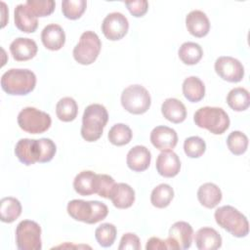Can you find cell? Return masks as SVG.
<instances>
[{
	"label": "cell",
	"instance_id": "d4e9b609",
	"mask_svg": "<svg viewBox=\"0 0 250 250\" xmlns=\"http://www.w3.org/2000/svg\"><path fill=\"white\" fill-rule=\"evenodd\" d=\"M183 94L185 98L191 103L201 101L205 96L204 83L197 76H189L183 82Z\"/></svg>",
	"mask_w": 250,
	"mask_h": 250
},
{
	"label": "cell",
	"instance_id": "e0dca14e",
	"mask_svg": "<svg viewBox=\"0 0 250 250\" xmlns=\"http://www.w3.org/2000/svg\"><path fill=\"white\" fill-rule=\"evenodd\" d=\"M37 50L36 42L30 38L19 37L10 44V52L14 60L18 62H24L34 58L37 54Z\"/></svg>",
	"mask_w": 250,
	"mask_h": 250
},
{
	"label": "cell",
	"instance_id": "74e56055",
	"mask_svg": "<svg viewBox=\"0 0 250 250\" xmlns=\"http://www.w3.org/2000/svg\"><path fill=\"white\" fill-rule=\"evenodd\" d=\"M25 5L36 17H47L51 15L54 10L56 3L53 0H27Z\"/></svg>",
	"mask_w": 250,
	"mask_h": 250
},
{
	"label": "cell",
	"instance_id": "f35d334b",
	"mask_svg": "<svg viewBox=\"0 0 250 250\" xmlns=\"http://www.w3.org/2000/svg\"><path fill=\"white\" fill-rule=\"evenodd\" d=\"M39 146H40V163L49 162L53 159L56 154L57 146L55 143L48 138H42L38 140Z\"/></svg>",
	"mask_w": 250,
	"mask_h": 250
},
{
	"label": "cell",
	"instance_id": "7a4b0ae2",
	"mask_svg": "<svg viewBox=\"0 0 250 250\" xmlns=\"http://www.w3.org/2000/svg\"><path fill=\"white\" fill-rule=\"evenodd\" d=\"M108 120L106 108L100 104H89L82 116L81 136L87 142H96L102 135Z\"/></svg>",
	"mask_w": 250,
	"mask_h": 250
},
{
	"label": "cell",
	"instance_id": "8d00e7d4",
	"mask_svg": "<svg viewBox=\"0 0 250 250\" xmlns=\"http://www.w3.org/2000/svg\"><path fill=\"white\" fill-rule=\"evenodd\" d=\"M185 153L190 158H198L206 150L205 141L198 136H191L185 140L184 143Z\"/></svg>",
	"mask_w": 250,
	"mask_h": 250
},
{
	"label": "cell",
	"instance_id": "83f0119b",
	"mask_svg": "<svg viewBox=\"0 0 250 250\" xmlns=\"http://www.w3.org/2000/svg\"><path fill=\"white\" fill-rule=\"evenodd\" d=\"M178 55L185 64L192 65L201 60L203 50L201 46L195 42H185L179 48Z\"/></svg>",
	"mask_w": 250,
	"mask_h": 250
},
{
	"label": "cell",
	"instance_id": "836d02e7",
	"mask_svg": "<svg viewBox=\"0 0 250 250\" xmlns=\"http://www.w3.org/2000/svg\"><path fill=\"white\" fill-rule=\"evenodd\" d=\"M115 184V181L109 175L96 174L94 180V193H97L101 197L109 199Z\"/></svg>",
	"mask_w": 250,
	"mask_h": 250
},
{
	"label": "cell",
	"instance_id": "484cf974",
	"mask_svg": "<svg viewBox=\"0 0 250 250\" xmlns=\"http://www.w3.org/2000/svg\"><path fill=\"white\" fill-rule=\"evenodd\" d=\"M21 214V202L12 196L3 197L0 201V218L3 223H13Z\"/></svg>",
	"mask_w": 250,
	"mask_h": 250
},
{
	"label": "cell",
	"instance_id": "8fae6325",
	"mask_svg": "<svg viewBox=\"0 0 250 250\" xmlns=\"http://www.w3.org/2000/svg\"><path fill=\"white\" fill-rule=\"evenodd\" d=\"M216 73L228 82L236 83L243 79L244 67L237 60L229 56L219 57L214 64Z\"/></svg>",
	"mask_w": 250,
	"mask_h": 250
},
{
	"label": "cell",
	"instance_id": "5b68a950",
	"mask_svg": "<svg viewBox=\"0 0 250 250\" xmlns=\"http://www.w3.org/2000/svg\"><path fill=\"white\" fill-rule=\"evenodd\" d=\"M214 217L216 223L235 237H245L249 232V224L247 218L236 208L230 205L219 207Z\"/></svg>",
	"mask_w": 250,
	"mask_h": 250
},
{
	"label": "cell",
	"instance_id": "e575fe53",
	"mask_svg": "<svg viewBox=\"0 0 250 250\" xmlns=\"http://www.w3.org/2000/svg\"><path fill=\"white\" fill-rule=\"evenodd\" d=\"M227 146L234 155H241L247 150L248 138L240 131H232L227 138Z\"/></svg>",
	"mask_w": 250,
	"mask_h": 250
},
{
	"label": "cell",
	"instance_id": "d590c367",
	"mask_svg": "<svg viewBox=\"0 0 250 250\" xmlns=\"http://www.w3.org/2000/svg\"><path fill=\"white\" fill-rule=\"evenodd\" d=\"M85 0H64L62 2V12L66 19L77 20L86 10Z\"/></svg>",
	"mask_w": 250,
	"mask_h": 250
},
{
	"label": "cell",
	"instance_id": "4316f807",
	"mask_svg": "<svg viewBox=\"0 0 250 250\" xmlns=\"http://www.w3.org/2000/svg\"><path fill=\"white\" fill-rule=\"evenodd\" d=\"M227 103L229 106L235 111H243L247 109L250 104V95L248 90L243 87L231 89L227 96Z\"/></svg>",
	"mask_w": 250,
	"mask_h": 250
},
{
	"label": "cell",
	"instance_id": "60d3db41",
	"mask_svg": "<svg viewBox=\"0 0 250 250\" xmlns=\"http://www.w3.org/2000/svg\"><path fill=\"white\" fill-rule=\"evenodd\" d=\"M125 5L129 12L136 18L143 17L148 9V2L146 0H138L125 2Z\"/></svg>",
	"mask_w": 250,
	"mask_h": 250
},
{
	"label": "cell",
	"instance_id": "6da1fadb",
	"mask_svg": "<svg viewBox=\"0 0 250 250\" xmlns=\"http://www.w3.org/2000/svg\"><path fill=\"white\" fill-rule=\"evenodd\" d=\"M36 85V76L33 71L26 68H11L1 77V88L12 96H24L29 94Z\"/></svg>",
	"mask_w": 250,
	"mask_h": 250
},
{
	"label": "cell",
	"instance_id": "7c38bea8",
	"mask_svg": "<svg viewBox=\"0 0 250 250\" xmlns=\"http://www.w3.org/2000/svg\"><path fill=\"white\" fill-rule=\"evenodd\" d=\"M128 29V20L123 14L119 12H113L108 14L104 19L102 23V31L104 35L111 41H117L122 39L127 34Z\"/></svg>",
	"mask_w": 250,
	"mask_h": 250
},
{
	"label": "cell",
	"instance_id": "44dd1931",
	"mask_svg": "<svg viewBox=\"0 0 250 250\" xmlns=\"http://www.w3.org/2000/svg\"><path fill=\"white\" fill-rule=\"evenodd\" d=\"M194 241L199 250H215L222 246V236L209 227L199 229L194 235Z\"/></svg>",
	"mask_w": 250,
	"mask_h": 250
},
{
	"label": "cell",
	"instance_id": "30bf717a",
	"mask_svg": "<svg viewBox=\"0 0 250 250\" xmlns=\"http://www.w3.org/2000/svg\"><path fill=\"white\" fill-rule=\"evenodd\" d=\"M168 234V238L165 239L168 249L185 250L191 246L193 229L188 223L184 221L174 223L169 229Z\"/></svg>",
	"mask_w": 250,
	"mask_h": 250
},
{
	"label": "cell",
	"instance_id": "f546056e",
	"mask_svg": "<svg viewBox=\"0 0 250 250\" xmlns=\"http://www.w3.org/2000/svg\"><path fill=\"white\" fill-rule=\"evenodd\" d=\"M95 176H96V173L89 170H85L77 174L73 181L74 190L78 194L83 196L93 194Z\"/></svg>",
	"mask_w": 250,
	"mask_h": 250
},
{
	"label": "cell",
	"instance_id": "8992f818",
	"mask_svg": "<svg viewBox=\"0 0 250 250\" xmlns=\"http://www.w3.org/2000/svg\"><path fill=\"white\" fill-rule=\"evenodd\" d=\"M101 48L102 42L98 34L91 30L84 31L78 43L73 48V58L78 63L89 65L97 60Z\"/></svg>",
	"mask_w": 250,
	"mask_h": 250
},
{
	"label": "cell",
	"instance_id": "5bb4252c",
	"mask_svg": "<svg viewBox=\"0 0 250 250\" xmlns=\"http://www.w3.org/2000/svg\"><path fill=\"white\" fill-rule=\"evenodd\" d=\"M150 142L161 151L171 150L178 143V135L174 129L168 126H156L150 133Z\"/></svg>",
	"mask_w": 250,
	"mask_h": 250
},
{
	"label": "cell",
	"instance_id": "d6a6232c",
	"mask_svg": "<svg viewBox=\"0 0 250 250\" xmlns=\"http://www.w3.org/2000/svg\"><path fill=\"white\" fill-rule=\"evenodd\" d=\"M116 228L114 225L104 223L99 226L95 230V237L102 247H110L116 238Z\"/></svg>",
	"mask_w": 250,
	"mask_h": 250
},
{
	"label": "cell",
	"instance_id": "3957f363",
	"mask_svg": "<svg viewBox=\"0 0 250 250\" xmlns=\"http://www.w3.org/2000/svg\"><path fill=\"white\" fill-rule=\"evenodd\" d=\"M66 210L72 219L86 224H96L108 214L107 206L98 200L73 199L68 202Z\"/></svg>",
	"mask_w": 250,
	"mask_h": 250
},
{
	"label": "cell",
	"instance_id": "7402d4cb",
	"mask_svg": "<svg viewBox=\"0 0 250 250\" xmlns=\"http://www.w3.org/2000/svg\"><path fill=\"white\" fill-rule=\"evenodd\" d=\"M109 199L118 209H127L135 201V190L125 183L115 184Z\"/></svg>",
	"mask_w": 250,
	"mask_h": 250
},
{
	"label": "cell",
	"instance_id": "cb8c5ba5",
	"mask_svg": "<svg viewBox=\"0 0 250 250\" xmlns=\"http://www.w3.org/2000/svg\"><path fill=\"white\" fill-rule=\"evenodd\" d=\"M197 198L202 206L212 209L221 202L222 191L217 185L213 183H205L199 187L197 190Z\"/></svg>",
	"mask_w": 250,
	"mask_h": 250
},
{
	"label": "cell",
	"instance_id": "9c48e42d",
	"mask_svg": "<svg viewBox=\"0 0 250 250\" xmlns=\"http://www.w3.org/2000/svg\"><path fill=\"white\" fill-rule=\"evenodd\" d=\"M16 244L20 250H40L42 248L41 228L31 220H23L16 229Z\"/></svg>",
	"mask_w": 250,
	"mask_h": 250
},
{
	"label": "cell",
	"instance_id": "2e32d148",
	"mask_svg": "<svg viewBox=\"0 0 250 250\" xmlns=\"http://www.w3.org/2000/svg\"><path fill=\"white\" fill-rule=\"evenodd\" d=\"M188 31L194 37H204L210 30V21L206 14L200 10H193L186 17Z\"/></svg>",
	"mask_w": 250,
	"mask_h": 250
},
{
	"label": "cell",
	"instance_id": "f1b7e54d",
	"mask_svg": "<svg viewBox=\"0 0 250 250\" xmlns=\"http://www.w3.org/2000/svg\"><path fill=\"white\" fill-rule=\"evenodd\" d=\"M78 113V105L73 98H62L56 105V114L61 121H73Z\"/></svg>",
	"mask_w": 250,
	"mask_h": 250
},
{
	"label": "cell",
	"instance_id": "b9f144b4",
	"mask_svg": "<svg viewBox=\"0 0 250 250\" xmlns=\"http://www.w3.org/2000/svg\"><path fill=\"white\" fill-rule=\"evenodd\" d=\"M146 249V250H164V249H168V247L166 244V240H162L159 237L152 236L147 240Z\"/></svg>",
	"mask_w": 250,
	"mask_h": 250
},
{
	"label": "cell",
	"instance_id": "4fadbf2b",
	"mask_svg": "<svg viewBox=\"0 0 250 250\" xmlns=\"http://www.w3.org/2000/svg\"><path fill=\"white\" fill-rule=\"evenodd\" d=\"M15 154L24 165H32L39 162L40 146L38 140L21 139L15 146Z\"/></svg>",
	"mask_w": 250,
	"mask_h": 250
},
{
	"label": "cell",
	"instance_id": "1f68e13d",
	"mask_svg": "<svg viewBox=\"0 0 250 250\" xmlns=\"http://www.w3.org/2000/svg\"><path fill=\"white\" fill-rule=\"evenodd\" d=\"M133 133L129 126L123 123H117L113 125L108 131V141L117 146H125L132 140Z\"/></svg>",
	"mask_w": 250,
	"mask_h": 250
},
{
	"label": "cell",
	"instance_id": "ac0fdd59",
	"mask_svg": "<svg viewBox=\"0 0 250 250\" xmlns=\"http://www.w3.org/2000/svg\"><path fill=\"white\" fill-rule=\"evenodd\" d=\"M41 41L46 49L58 51L65 43V33L62 27L57 23L46 25L41 32Z\"/></svg>",
	"mask_w": 250,
	"mask_h": 250
},
{
	"label": "cell",
	"instance_id": "603a6c76",
	"mask_svg": "<svg viewBox=\"0 0 250 250\" xmlns=\"http://www.w3.org/2000/svg\"><path fill=\"white\" fill-rule=\"evenodd\" d=\"M163 116L172 123H181L187 117V108L185 104L178 99L168 98L161 105Z\"/></svg>",
	"mask_w": 250,
	"mask_h": 250
},
{
	"label": "cell",
	"instance_id": "ab89813d",
	"mask_svg": "<svg viewBox=\"0 0 250 250\" xmlns=\"http://www.w3.org/2000/svg\"><path fill=\"white\" fill-rule=\"evenodd\" d=\"M118 249L119 250H127V249L140 250L141 249L140 238L135 233L127 232L122 235Z\"/></svg>",
	"mask_w": 250,
	"mask_h": 250
},
{
	"label": "cell",
	"instance_id": "d6986e66",
	"mask_svg": "<svg viewBox=\"0 0 250 250\" xmlns=\"http://www.w3.org/2000/svg\"><path fill=\"white\" fill-rule=\"evenodd\" d=\"M151 154L145 146H135L127 153V166L135 172L146 170L150 164Z\"/></svg>",
	"mask_w": 250,
	"mask_h": 250
},
{
	"label": "cell",
	"instance_id": "9a60e30c",
	"mask_svg": "<svg viewBox=\"0 0 250 250\" xmlns=\"http://www.w3.org/2000/svg\"><path fill=\"white\" fill-rule=\"evenodd\" d=\"M155 166L159 175L165 178H173L180 172L181 161L173 150H164L157 156Z\"/></svg>",
	"mask_w": 250,
	"mask_h": 250
},
{
	"label": "cell",
	"instance_id": "4dcf8cb0",
	"mask_svg": "<svg viewBox=\"0 0 250 250\" xmlns=\"http://www.w3.org/2000/svg\"><path fill=\"white\" fill-rule=\"evenodd\" d=\"M174 197V190L168 184H160L155 187L150 194V202L156 208L167 207Z\"/></svg>",
	"mask_w": 250,
	"mask_h": 250
},
{
	"label": "cell",
	"instance_id": "277c9868",
	"mask_svg": "<svg viewBox=\"0 0 250 250\" xmlns=\"http://www.w3.org/2000/svg\"><path fill=\"white\" fill-rule=\"evenodd\" d=\"M195 125L208 130L214 135L225 133L229 127V117L228 113L217 106H203L197 109L193 115Z\"/></svg>",
	"mask_w": 250,
	"mask_h": 250
},
{
	"label": "cell",
	"instance_id": "ba28073f",
	"mask_svg": "<svg viewBox=\"0 0 250 250\" xmlns=\"http://www.w3.org/2000/svg\"><path fill=\"white\" fill-rule=\"evenodd\" d=\"M52 123L50 114L35 107L27 106L18 114V124L21 130L29 134H41L47 131Z\"/></svg>",
	"mask_w": 250,
	"mask_h": 250
},
{
	"label": "cell",
	"instance_id": "ffe728a7",
	"mask_svg": "<svg viewBox=\"0 0 250 250\" xmlns=\"http://www.w3.org/2000/svg\"><path fill=\"white\" fill-rule=\"evenodd\" d=\"M15 25L25 33H32L37 29L38 20L24 4H19L14 12Z\"/></svg>",
	"mask_w": 250,
	"mask_h": 250
},
{
	"label": "cell",
	"instance_id": "52a82bcc",
	"mask_svg": "<svg viewBox=\"0 0 250 250\" xmlns=\"http://www.w3.org/2000/svg\"><path fill=\"white\" fill-rule=\"evenodd\" d=\"M150 95L142 85L128 86L121 94L122 106L132 114H143L146 112L150 107Z\"/></svg>",
	"mask_w": 250,
	"mask_h": 250
}]
</instances>
